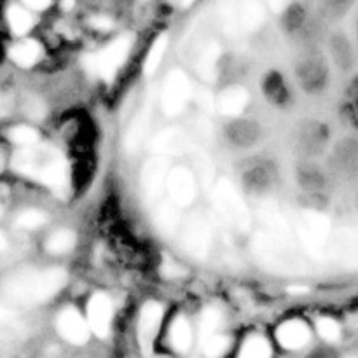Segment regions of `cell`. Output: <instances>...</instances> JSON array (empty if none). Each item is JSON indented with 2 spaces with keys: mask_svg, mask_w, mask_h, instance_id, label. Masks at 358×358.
Masks as SVG:
<instances>
[{
  "mask_svg": "<svg viewBox=\"0 0 358 358\" xmlns=\"http://www.w3.org/2000/svg\"><path fill=\"white\" fill-rule=\"evenodd\" d=\"M13 168L17 173L42 182L56 191H63L69 185V166L62 152L49 145H28L16 152Z\"/></svg>",
  "mask_w": 358,
  "mask_h": 358,
  "instance_id": "obj_1",
  "label": "cell"
},
{
  "mask_svg": "<svg viewBox=\"0 0 358 358\" xmlns=\"http://www.w3.org/2000/svg\"><path fill=\"white\" fill-rule=\"evenodd\" d=\"M66 283L63 269H48L38 273H23L3 287V299L14 304H38L51 299Z\"/></svg>",
  "mask_w": 358,
  "mask_h": 358,
  "instance_id": "obj_2",
  "label": "cell"
},
{
  "mask_svg": "<svg viewBox=\"0 0 358 358\" xmlns=\"http://www.w3.org/2000/svg\"><path fill=\"white\" fill-rule=\"evenodd\" d=\"M297 236H299L301 245L308 252V255L320 261V259H325L329 241L332 236L331 222L322 213L313 212V210H304L297 220Z\"/></svg>",
  "mask_w": 358,
  "mask_h": 358,
  "instance_id": "obj_3",
  "label": "cell"
},
{
  "mask_svg": "<svg viewBox=\"0 0 358 358\" xmlns=\"http://www.w3.org/2000/svg\"><path fill=\"white\" fill-rule=\"evenodd\" d=\"M213 201L220 217L229 224L233 229L248 231L250 229V212L241 196L238 194L233 184L227 180H220L213 189Z\"/></svg>",
  "mask_w": 358,
  "mask_h": 358,
  "instance_id": "obj_4",
  "label": "cell"
},
{
  "mask_svg": "<svg viewBox=\"0 0 358 358\" xmlns=\"http://www.w3.org/2000/svg\"><path fill=\"white\" fill-rule=\"evenodd\" d=\"M131 44V35H122L117 41L112 42L110 45H107L101 52L87 56V58L84 59V66H86L87 72L93 73V76L101 77V79L105 80L114 79L119 66H121L122 63H124V59L128 58Z\"/></svg>",
  "mask_w": 358,
  "mask_h": 358,
  "instance_id": "obj_5",
  "label": "cell"
},
{
  "mask_svg": "<svg viewBox=\"0 0 358 358\" xmlns=\"http://www.w3.org/2000/svg\"><path fill=\"white\" fill-rule=\"evenodd\" d=\"M191 94V80H189V77L182 70H173V72L168 73L166 80L163 84V90H161V107H163L164 114H180L187 107Z\"/></svg>",
  "mask_w": 358,
  "mask_h": 358,
  "instance_id": "obj_6",
  "label": "cell"
},
{
  "mask_svg": "<svg viewBox=\"0 0 358 358\" xmlns=\"http://www.w3.org/2000/svg\"><path fill=\"white\" fill-rule=\"evenodd\" d=\"M182 241H184V248L187 250V254L196 259H205L210 250V243H212L208 222L203 217L192 215L185 222Z\"/></svg>",
  "mask_w": 358,
  "mask_h": 358,
  "instance_id": "obj_7",
  "label": "cell"
},
{
  "mask_svg": "<svg viewBox=\"0 0 358 358\" xmlns=\"http://www.w3.org/2000/svg\"><path fill=\"white\" fill-rule=\"evenodd\" d=\"M166 187L171 201L180 206V208H185V206L192 205V201H194L196 180L194 175L187 168L177 166L173 170H170Z\"/></svg>",
  "mask_w": 358,
  "mask_h": 358,
  "instance_id": "obj_8",
  "label": "cell"
},
{
  "mask_svg": "<svg viewBox=\"0 0 358 358\" xmlns=\"http://www.w3.org/2000/svg\"><path fill=\"white\" fill-rule=\"evenodd\" d=\"M161 322H163V308L157 303H147L140 311L138 320V343L145 355H149L150 350H152Z\"/></svg>",
  "mask_w": 358,
  "mask_h": 358,
  "instance_id": "obj_9",
  "label": "cell"
},
{
  "mask_svg": "<svg viewBox=\"0 0 358 358\" xmlns=\"http://www.w3.org/2000/svg\"><path fill=\"white\" fill-rule=\"evenodd\" d=\"M168 163L164 157H154L145 163L142 170V189L143 194L147 196V199L154 201V199L159 198L163 194L164 185L168 184Z\"/></svg>",
  "mask_w": 358,
  "mask_h": 358,
  "instance_id": "obj_10",
  "label": "cell"
},
{
  "mask_svg": "<svg viewBox=\"0 0 358 358\" xmlns=\"http://www.w3.org/2000/svg\"><path fill=\"white\" fill-rule=\"evenodd\" d=\"M56 327H58L59 336H62L65 341L72 343V345L80 346L90 339V324H86L83 318V315L79 313L73 308H66L59 313L58 322H56Z\"/></svg>",
  "mask_w": 358,
  "mask_h": 358,
  "instance_id": "obj_11",
  "label": "cell"
},
{
  "mask_svg": "<svg viewBox=\"0 0 358 358\" xmlns=\"http://www.w3.org/2000/svg\"><path fill=\"white\" fill-rule=\"evenodd\" d=\"M325 257L358 268V231H341L336 234V240L329 241Z\"/></svg>",
  "mask_w": 358,
  "mask_h": 358,
  "instance_id": "obj_12",
  "label": "cell"
},
{
  "mask_svg": "<svg viewBox=\"0 0 358 358\" xmlns=\"http://www.w3.org/2000/svg\"><path fill=\"white\" fill-rule=\"evenodd\" d=\"M112 320V304L110 299L103 294H94L87 304V324L91 331L98 338H105L108 334Z\"/></svg>",
  "mask_w": 358,
  "mask_h": 358,
  "instance_id": "obj_13",
  "label": "cell"
},
{
  "mask_svg": "<svg viewBox=\"0 0 358 358\" xmlns=\"http://www.w3.org/2000/svg\"><path fill=\"white\" fill-rule=\"evenodd\" d=\"M150 150L156 154H168V156H177L191 150V140L187 138L184 131L180 129H164L157 133L150 142Z\"/></svg>",
  "mask_w": 358,
  "mask_h": 358,
  "instance_id": "obj_14",
  "label": "cell"
},
{
  "mask_svg": "<svg viewBox=\"0 0 358 358\" xmlns=\"http://www.w3.org/2000/svg\"><path fill=\"white\" fill-rule=\"evenodd\" d=\"M150 112H152V94L149 93L145 98V103L140 108L138 114L135 115V119H133L131 126L128 129V135H126L124 145L129 152H135L140 147V143H142L143 136H145L147 129H149Z\"/></svg>",
  "mask_w": 358,
  "mask_h": 358,
  "instance_id": "obj_15",
  "label": "cell"
},
{
  "mask_svg": "<svg viewBox=\"0 0 358 358\" xmlns=\"http://www.w3.org/2000/svg\"><path fill=\"white\" fill-rule=\"evenodd\" d=\"M276 339L287 350H299L310 341V329L301 320H289L276 331Z\"/></svg>",
  "mask_w": 358,
  "mask_h": 358,
  "instance_id": "obj_16",
  "label": "cell"
},
{
  "mask_svg": "<svg viewBox=\"0 0 358 358\" xmlns=\"http://www.w3.org/2000/svg\"><path fill=\"white\" fill-rule=\"evenodd\" d=\"M248 103V93L245 87L241 86H231L220 94L219 98V108L224 115H231L236 117L245 110Z\"/></svg>",
  "mask_w": 358,
  "mask_h": 358,
  "instance_id": "obj_17",
  "label": "cell"
},
{
  "mask_svg": "<svg viewBox=\"0 0 358 358\" xmlns=\"http://www.w3.org/2000/svg\"><path fill=\"white\" fill-rule=\"evenodd\" d=\"M42 45L35 41H23L20 44L13 45L9 51L10 59L17 63L20 66H31L34 63L38 62L42 55Z\"/></svg>",
  "mask_w": 358,
  "mask_h": 358,
  "instance_id": "obj_18",
  "label": "cell"
},
{
  "mask_svg": "<svg viewBox=\"0 0 358 358\" xmlns=\"http://www.w3.org/2000/svg\"><path fill=\"white\" fill-rule=\"evenodd\" d=\"M177 206L178 205H175L173 201L164 203L156 212L157 229L163 234H166V236H171L178 229V226H180V215H178Z\"/></svg>",
  "mask_w": 358,
  "mask_h": 358,
  "instance_id": "obj_19",
  "label": "cell"
},
{
  "mask_svg": "<svg viewBox=\"0 0 358 358\" xmlns=\"http://www.w3.org/2000/svg\"><path fill=\"white\" fill-rule=\"evenodd\" d=\"M170 341L171 346L177 350L178 353H185L191 348L192 343V332L191 325L184 317H177L170 327Z\"/></svg>",
  "mask_w": 358,
  "mask_h": 358,
  "instance_id": "obj_20",
  "label": "cell"
},
{
  "mask_svg": "<svg viewBox=\"0 0 358 358\" xmlns=\"http://www.w3.org/2000/svg\"><path fill=\"white\" fill-rule=\"evenodd\" d=\"M220 58V48L219 44L212 42L205 51L201 52L198 62V73L205 80H215L217 76V63Z\"/></svg>",
  "mask_w": 358,
  "mask_h": 358,
  "instance_id": "obj_21",
  "label": "cell"
},
{
  "mask_svg": "<svg viewBox=\"0 0 358 358\" xmlns=\"http://www.w3.org/2000/svg\"><path fill=\"white\" fill-rule=\"evenodd\" d=\"M76 234H73L72 231H56V233L51 234V236L48 238V241H45V250H48L49 254L55 255L65 254V252L72 250V248L76 247Z\"/></svg>",
  "mask_w": 358,
  "mask_h": 358,
  "instance_id": "obj_22",
  "label": "cell"
},
{
  "mask_svg": "<svg viewBox=\"0 0 358 358\" xmlns=\"http://www.w3.org/2000/svg\"><path fill=\"white\" fill-rule=\"evenodd\" d=\"M168 49V35L166 34H161L159 37L154 41L152 48H150L149 55H147L145 58V65H143V72L147 73V76H152V73H156V70L159 69L161 62H163L164 58V52H166Z\"/></svg>",
  "mask_w": 358,
  "mask_h": 358,
  "instance_id": "obj_23",
  "label": "cell"
},
{
  "mask_svg": "<svg viewBox=\"0 0 358 358\" xmlns=\"http://www.w3.org/2000/svg\"><path fill=\"white\" fill-rule=\"evenodd\" d=\"M271 355V346L261 336H252L243 343L240 357L243 358H268Z\"/></svg>",
  "mask_w": 358,
  "mask_h": 358,
  "instance_id": "obj_24",
  "label": "cell"
},
{
  "mask_svg": "<svg viewBox=\"0 0 358 358\" xmlns=\"http://www.w3.org/2000/svg\"><path fill=\"white\" fill-rule=\"evenodd\" d=\"M7 20H9L10 30L17 35H24L27 31H30V28L34 27V20H31L30 14L27 13L21 7H9V13H7Z\"/></svg>",
  "mask_w": 358,
  "mask_h": 358,
  "instance_id": "obj_25",
  "label": "cell"
},
{
  "mask_svg": "<svg viewBox=\"0 0 358 358\" xmlns=\"http://www.w3.org/2000/svg\"><path fill=\"white\" fill-rule=\"evenodd\" d=\"M220 325V313L215 308H208L201 317V325H199V339L201 346L208 341L212 336L217 334V329Z\"/></svg>",
  "mask_w": 358,
  "mask_h": 358,
  "instance_id": "obj_26",
  "label": "cell"
},
{
  "mask_svg": "<svg viewBox=\"0 0 358 358\" xmlns=\"http://www.w3.org/2000/svg\"><path fill=\"white\" fill-rule=\"evenodd\" d=\"M220 16H222L224 27L229 34H233L234 28L238 27V9L236 0H219Z\"/></svg>",
  "mask_w": 358,
  "mask_h": 358,
  "instance_id": "obj_27",
  "label": "cell"
},
{
  "mask_svg": "<svg viewBox=\"0 0 358 358\" xmlns=\"http://www.w3.org/2000/svg\"><path fill=\"white\" fill-rule=\"evenodd\" d=\"M9 138L13 140L14 143H17V145L28 147L37 143L38 135L34 128H30V126H16V128H13L9 131Z\"/></svg>",
  "mask_w": 358,
  "mask_h": 358,
  "instance_id": "obj_28",
  "label": "cell"
},
{
  "mask_svg": "<svg viewBox=\"0 0 358 358\" xmlns=\"http://www.w3.org/2000/svg\"><path fill=\"white\" fill-rule=\"evenodd\" d=\"M317 331L325 341H331V343L338 341L339 336H341L339 324L336 320H332V318H320V320L317 322Z\"/></svg>",
  "mask_w": 358,
  "mask_h": 358,
  "instance_id": "obj_29",
  "label": "cell"
},
{
  "mask_svg": "<svg viewBox=\"0 0 358 358\" xmlns=\"http://www.w3.org/2000/svg\"><path fill=\"white\" fill-rule=\"evenodd\" d=\"M45 222V215L38 210H24L17 215V226L24 229H35Z\"/></svg>",
  "mask_w": 358,
  "mask_h": 358,
  "instance_id": "obj_30",
  "label": "cell"
},
{
  "mask_svg": "<svg viewBox=\"0 0 358 358\" xmlns=\"http://www.w3.org/2000/svg\"><path fill=\"white\" fill-rule=\"evenodd\" d=\"M227 348H229V341H227V338L219 334L212 336V338L203 345L206 357H220L227 352Z\"/></svg>",
  "mask_w": 358,
  "mask_h": 358,
  "instance_id": "obj_31",
  "label": "cell"
},
{
  "mask_svg": "<svg viewBox=\"0 0 358 358\" xmlns=\"http://www.w3.org/2000/svg\"><path fill=\"white\" fill-rule=\"evenodd\" d=\"M23 107L24 112L28 114V117L31 119H41L42 115H44V103H42L35 94H27V96H24Z\"/></svg>",
  "mask_w": 358,
  "mask_h": 358,
  "instance_id": "obj_32",
  "label": "cell"
},
{
  "mask_svg": "<svg viewBox=\"0 0 358 358\" xmlns=\"http://www.w3.org/2000/svg\"><path fill=\"white\" fill-rule=\"evenodd\" d=\"M196 164H198V171L203 184L208 185V182L212 180V175H213L212 161H210V157L206 156V154H199V156H196Z\"/></svg>",
  "mask_w": 358,
  "mask_h": 358,
  "instance_id": "obj_33",
  "label": "cell"
},
{
  "mask_svg": "<svg viewBox=\"0 0 358 358\" xmlns=\"http://www.w3.org/2000/svg\"><path fill=\"white\" fill-rule=\"evenodd\" d=\"M91 24L94 28H98V30H108V28H112V20H108L105 16H96L91 20Z\"/></svg>",
  "mask_w": 358,
  "mask_h": 358,
  "instance_id": "obj_34",
  "label": "cell"
},
{
  "mask_svg": "<svg viewBox=\"0 0 358 358\" xmlns=\"http://www.w3.org/2000/svg\"><path fill=\"white\" fill-rule=\"evenodd\" d=\"M163 273H164V276H180L184 271H182V269L178 268V266H175L173 262L168 261L166 264L163 266Z\"/></svg>",
  "mask_w": 358,
  "mask_h": 358,
  "instance_id": "obj_35",
  "label": "cell"
},
{
  "mask_svg": "<svg viewBox=\"0 0 358 358\" xmlns=\"http://www.w3.org/2000/svg\"><path fill=\"white\" fill-rule=\"evenodd\" d=\"M23 2L27 3L28 7H31V9L42 10V9H45L49 3H51V0H23Z\"/></svg>",
  "mask_w": 358,
  "mask_h": 358,
  "instance_id": "obj_36",
  "label": "cell"
},
{
  "mask_svg": "<svg viewBox=\"0 0 358 358\" xmlns=\"http://www.w3.org/2000/svg\"><path fill=\"white\" fill-rule=\"evenodd\" d=\"M199 103L206 110H212V96H210L208 91H201V96H199Z\"/></svg>",
  "mask_w": 358,
  "mask_h": 358,
  "instance_id": "obj_37",
  "label": "cell"
},
{
  "mask_svg": "<svg viewBox=\"0 0 358 358\" xmlns=\"http://www.w3.org/2000/svg\"><path fill=\"white\" fill-rule=\"evenodd\" d=\"M269 7H271V10H275V13H280V10L285 9V6L289 3V0H268Z\"/></svg>",
  "mask_w": 358,
  "mask_h": 358,
  "instance_id": "obj_38",
  "label": "cell"
},
{
  "mask_svg": "<svg viewBox=\"0 0 358 358\" xmlns=\"http://www.w3.org/2000/svg\"><path fill=\"white\" fill-rule=\"evenodd\" d=\"M289 292L290 294H306L308 292V287H290Z\"/></svg>",
  "mask_w": 358,
  "mask_h": 358,
  "instance_id": "obj_39",
  "label": "cell"
},
{
  "mask_svg": "<svg viewBox=\"0 0 358 358\" xmlns=\"http://www.w3.org/2000/svg\"><path fill=\"white\" fill-rule=\"evenodd\" d=\"M73 3H76V0H62V7L65 10H70L73 7Z\"/></svg>",
  "mask_w": 358,
  "mask_h": 358,
  "instance_id": "obj_40",
  "label": "cell"
},
{
  "mask_svg": "<svg viewBox=\"0 0 358 358\" xmlns=\"http://www.w3.org/2000/svg\"><path fill=\"white\" fill-rule=\"evenodd\" d=\"M178 2H180L182 7H189V6H192V2H194V0H178Z\"/></svg>",
  "mask_w": 358,
  "mask_h": 358,
  "instance_id": "obj_41",
  "label": "cell"
}]
</instances>
